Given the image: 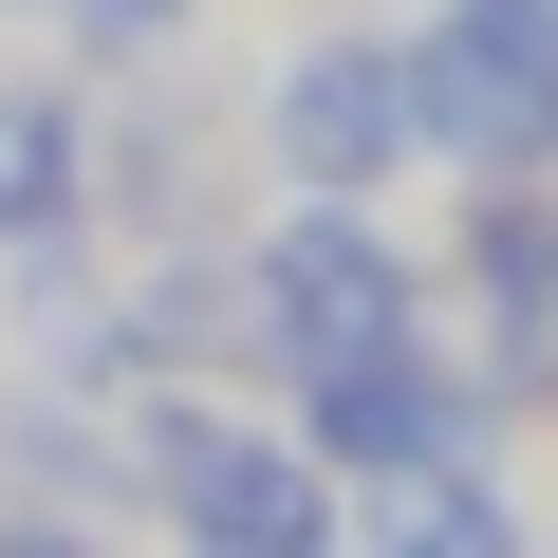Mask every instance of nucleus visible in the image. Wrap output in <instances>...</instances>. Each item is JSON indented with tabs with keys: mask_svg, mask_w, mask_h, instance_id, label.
<instances>
[{
	"mask_svg": "<svg viewBox=\"0 0 558 558\" xmlns=\"http://www.w3.org/2000/svg\"><path fill=\"white\" fill-rule=\"evenodd\" d=\"M57 20H94V38H168L186 0H57Z\"/></svg>",
	"mask_w": 558,
	"mask_h": 558,
	"instance_id": "3",
	"label": "nucleus"
},
{
	"mask_svg": "<svg viewBox=\"0 0 558 558\" xmlns=\"http://www.w3.org/2000/svg\"><path fill=\"white\" fill-rule=\"evenodd\" d=\"M410 131H428V112H410V57H373V38H336V57L279 75V149H299V186H373Z\"/></svg>",
	"mask_w": 558,
	"mask_h": 558,
	"instance_id": "1",
	"label": "nucleus"
},
{
	"mask_svg": "<svg viewBox=\"0 0 558 558\" xmlns=\"http://www.w3.org/2000/svg\"><path fill=\"white\" fill-rule=\"evenodd\" d=\"M57 205H75V112L0 94V223H57Z\"/></svg>",
	"mask_w": 558,
	"mask_h": 558,
	"instance_id": "2",
	"label": "nucleus"
}]
</instances>
